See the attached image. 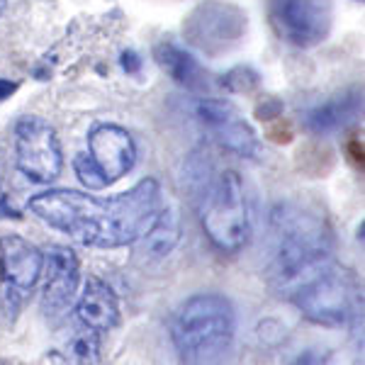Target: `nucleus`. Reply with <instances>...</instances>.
Here are the masks:
<instances>
[{"label":"nucleus","mask_w":365,"mask_h":365,"mask_svg":"<svg viewBox=\"0 0 365 365\" xmlns=\"http://www.w3.org/2000/svg\"><path fill=\"white\" fill-rule=\"evenodd\" d=\"M163 207L154 178L139 180L115 197H93L76 190H46L29 200V210L49 227L83 246L120 249L137 244Z\"/></svg>","instance_id":"1"},{"label":"nucleus","mask_w":365,"mask_h":365,"mask_svg":"<svg viewBox=\"0 0 365 365\" xmlns=\"http://www.w3.org/2000/svg\"><path fill=\"white\" fill-rule=\"evenodd\" d=\"M334 232L319 210L302 202H280L270 217L266 275L278 295L290 297L302 282L334 263Z\"/></svg>","instance_id":"2"},{"label":"nucleus","mask_w":365,"mask_h":365,"mask_svg":"<svg viewBox=\"0 0 365 365\" xmlns=\"http://www.w3.org/2000/svg\"><path fill=\"white\" fill-rule=\"evenodd\" d=\"M192 202L200 225L222 253H237L251 234L244 182L234 168H217L207 151H195L187 161Z\"/></svg>","instance_id":"3"},{"label":"nucleus","mask_w":365,"mask_h":365,"mask_svg":"<svg viewBox=\"0 0 365 365\" xmlns=\"http://www.w3.org/2000/svg\"><path fill=\"white\" fill-rule=\"evenodd\" d=\"M234 331V307L220 292L187 297L170 319V339L180 365H227Z\"/></svg>","instance_id":"4"},{"label":"nucleus","mask_w":365,"mask_h":365,"mask_svg":"<svg viewBox=\"0 0 365 365\" xmlns=\"http://www.w3.org/2000/svg\"><path fill=\"white\" fill-rule=\"evenodd\" d=\"M287 299H292L309 322L322 327H341L356 317L363 304L356 275L341 268L336 261L302 282Z\"/></svg>","instance_id":"5"},{"label":"nucleus","mask_w":365,"mask_h":365,"mask_svg":"<svg viewBox=\"0 0 365 365\" xmlns=\"http://www.w3.org/2000/svg\"><path fill=\"white\" fill-rule=\"evenodd\" d=\"M137 146L120 125H98L88 134V154L73 158L76 175L93 190L113 185L134 168Z\"/></svg>","instance_id":"6"},{"label":"nucleus","mask_w":365,"mask_h":365,"mask_svg":"<svg viewBox=\"0 0 365 365\" xmlns=\"http://www.w3.org/2000/svg\"><path fill=\"white\" fill-rule=\"evenodd\" d=\"M249 17L225 0H205L182 22V37L205 56H222L237 49L246 37Z\"/></svg>","instance_id":"7"},{"label":"nucleus","mask_w":365,"mask_h":365,"mask_svg":"<svg viewBox=\"0 0 365 365\" xmlns=\"http://www.w3.org/2000/svg\"><path fill=\"white\" fill-rule=\"evenodd\" d=\"M15 163L32 182H51L63 166L56 129L39 117H22L15 125Z\"/></svg>","instance_id":"8"},{"label":"nucleus","mask_w":365,"mask_h":365,"mask_svg":"<svg viewBox=\"0 0 365 365\" xmlns=\"http://www.w3.org/2000/svg\"><path fill=\"white\" fill-rule=\"evenodd\" d=\"M268 17L278 37L297 49L327 42L331 32L329 0H268Z\"/></svg>","instance_id":"9"},{"label":"nucleus","mask_w":365,"mask_h":365,"mask_svg":"<svg viewBox=\"0 0 365 365\" xmlns=\"http://www.w3.org/2000/svg\"><path fill=\"white\" fill-rule=\"evenodd\" d=\"M197 117L207 134L225 151H232L237 156H256L258 154V139L244 120L237 108L227 100L205 98L197 105Z\"/></svg>","instance_id":"10"},{"label":"nucleus","mask_w":365,"mask_h":365,"mask_svg":"<svg viewBox=\"0 0 365 365\" xmlns=\"http://www.w3.org/2000/svg\"><path fill=\"white\" fill-rule=\"evenodd\" d=\"M42 273V309L46 317L56 319L68 309L78 290V258L66 246H51L44 256Z\"/></svg>","instance_id":"11"},{"label":"nucleus","mask_w":365,"mask_h":365,"mask_svg":"<svg viewBox=\"0 0 365 365\" xmlns=\"http://www.w3.org/2000/svg\"><path fill=\"white\" fill-rule=\"evenodd\" d=\"M44 253L22 237L0 239V273L15 290H32L42 278Z\"/></svg>","instance_id":"12"},{"label":"nucleus","mask_w":365,"mask_h":365,"mask_svg":"<svg viewBox=\"0 0 365 365\" xmlns=\"http://www.w3.org/2000/svg\"><path fill=\"white\" fill-rule=\"evenodd\" d=\"M76 319L86 331H110L120 322V302H117L113 287L98 278L88 280L78 304H76Z\"/></svg>","instance_id":"13"},{"label":"nucleus","mask_w":365,"mask_h":365,"mask_svg":"<svg viewBox=\"0 0 365 365\" xmlns=\"http://www.w3.org/2000/svg\"><path fill=\"white\" fill-rule=\"evenodd\" d=\"M154 58L175 83L187 88V91L205 93L210 88L207 73H205V68L197 63V58L192 56L190 51L182 49V46L170 42V39H161V42L154 46Z\"/></svg>","instance_id":"14"},{"label":"nucleus","mask_w":365,"mask_h":365,"mask_svg":"<svg viewBox=\"0 0 365 365\" xmlns=\"http://www.w3.org/2000/svg\"><path fill=\"white\" fill-rule=\"evenodd\" d=\"M363 113V91H349L344 96L331 98L329 103L317 105L314 110H309L304 117V127L312 134H331L351 125L353 120H358Z\"/></svg>","instance_id":"15"},{"label":"nucleus","mask_w":365,"mask_h":365,"mask_svg":"<svg viewBox=\"0 0 365 365\" xmlns=\"http://www.w3.org/2000/svg\"><path fill=\"white\" fill-rule=\"evenodd\" d=\"M180 239V217L175 207H161L156 220L141 237V253L151 258H163L166 253L173 251V246Z\"/></svg>","instance_id":"16"},{"label":"nucleus","mask_w":365,"mask_h":365,"mask_svg":"<svg viewBox=\"0 0 365 365\" xmlns=\"http://www.w3.org/2000/svg\"><path fill=\"white\" fill-rule=\"evenodd\" d=\"M258 86V73L249 66H237L232 68L227 76H222V88H227L229 93H249Z\"/></svg>","instance_id":"17"},{"label":"nucleus","mask_w":365,"mask_h":365,"mask_svg":"<svg viewBox=\"0 0 365 365\" xmlns=\"http://www.w3.org/2000/svg\"><path fill=\"white\" fill-rule=\"evenodd\" d=\"M280 113H282V105L278 100H266L263 108H258V117L261 120H273V117H280Z\"/></svg>","instance_id":"18"},{"label":"nucleus","mask_w":365,"mask_h":365,"mask_svg":"<svg viewBox=\"0 0 365 365\" xmlns=\"http://www.w3.org/2000/svg\"><path fill=\"white\" fill-rule=\"evenodd\" d=\"M122 66H125L127 73H137L141 68V58L134 51H127V54H122Z\"/></svg>","instance_id":"19"},{"label":"nucleus","mask_w":365,"mask_h":365,"mask_svg":"<svg viewBox=\"0 0 365 365\" xmlns=\"http://www.w3.org/2000/svg\"><path fill=\"white\" fill-rule=\"evenodd\" d=\"M15 93H17V83H15V81L0 78V103H3V100H8L10 96H15Z\"/></svg>","instance_id":"20"},{"label":"nucleus","mask_w":365,"mask_h":365,"mask_svg":"<svg viewBox=\"0 0 365 365\" xmlns=\"http://www.w3.org/2000/svg\"><path fill=\"white\" fill-rule=\"evenodd\" d=\"M351 151H353V158H356L358 163H363V144H358V141H351Z\"/></svg>","instance_id":"21"},{"label":"nucleus","mask_w":365,"mask_h":365,"mask_svg":"<svg viewBox=\"0 0 365 365\" xmlns=\"http://www.w3.org/2000/svg\"><path fill=\"white\" fill-rule=\"evenodd\" d=\"M0 185H3V178H0Z\"/></svg>","instance_id":"22"}]
</instances>
